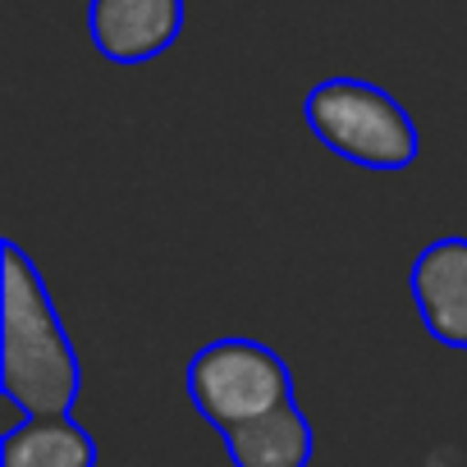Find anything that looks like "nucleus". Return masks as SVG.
Wrapping results in <instances>:
<instances>
[{"label":"nucleus","instance_id":"1","mask_svg":"<svg viewBox=\"0 0 467 467\" xmlns=\"http://www.w3.org/2000/svg\"><path fill=\"white\" fill-rule=\"evenodd\" d=\"M0 389L24 417H65L83 389V367L47 280L15 239H5L0 285Z\"/></svg>","mask_w":467,"mask_h":467},{"label":"nucleus","instance_id":"2","mask_svg":"<svg viewBox=\"0 0 467 467\" xmlns=\"http://www.w3.org/2000/svg\"><path fill=\"white\" fill-rule=\"evenodd\" d=\"M312 138L362 165V170H408L421 151L412 115L367 78H326L303 101Z\"/></svg>","mask_w":467,"mask_h":467},{"label":"nucleus","instance_id":"3","mask_svg":"<svg viewBox=\"0 0 467 467\" xmlns=\"http://www.w3.org/2000/svg\"><path fill=\"white\" fill-rule=\"evenodd\" d=\"M188 394L215 431H229V426L253 421V417L289 403L294 376L271 344L248 339V335H224L192 353Z\"/></svg>","mask_w":467,"mask_h":467},{"label":"nucleus","instance_id":"4","mask_svg":"<svg viewBox=\"0 0 467 467\" xmlns=\"http://www.w3.org/2000/svg\"><path fill=\"white\" fill-rule=\"evenodd\" d=\"M183 0H92L88 33L110 65H147L174 47Z\"/></svg>","mask_w":467,"mask_h":467},{"label":"nucleus","instance_id":"5","mask_svg":"<svg viewBox=\"0 0 467 467\" xmlns=\"http://www.w3.org/2000/svg\"><path fill=\"white\" fill-rule=\"evenodd\" d=\"M412 303L431 339L467 348V239L449 234L412 262Z\"/></svg>","mask_w":467,"mask_h":467},{"label":"nucleus","instance_id":"6","mask_svg":"<svg viewBox=\"0 0 467 467\" xmlns=\"http://www.w3.org/2000/svg\"><path fill=\"white\" fill-rule=\"evenodd\" d=\"M220 440H224V453L234 467H307L312 449H317L312 421L294 399L253 421L220 431Z\"/></svg>","mask_w":467,"mask_h":467},{"label":"nucleus","instance_id":"7","mask_svg":"<svg viewBox=\"0 0 467 467\" xmlns=\"http://www.w3.org/2000/svg\"><path fill=\"white\" fill-rule=\"evenodd\" d=\"M0 467H97V440L65 417H24L0 440Z\"/></svg>","mask_w":467,"mask_h":467}]
</instances>
